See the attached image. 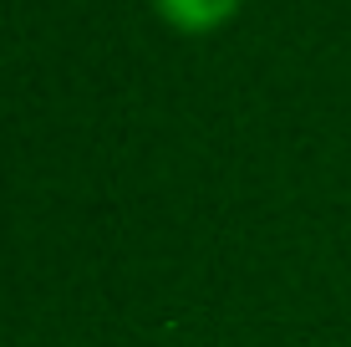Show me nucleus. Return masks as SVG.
I'll return each mask as SVG.
<instances>
[{"label":"nucleus","mask_w":351,"mask_h":347,"mask_svg":"<svg viewBox=\"0 0 351 347\" xmlns=\"http://www.w3.org/2000/svg\"><path fill=\"white\" fill-rule=\"evenodd\" d=\"M158 5L168 10L173 26L204 31V26H214V21H224L229 10H234V0H158Z\"/></svg>","instance_id":"nucleus-1"}]
</instances>
